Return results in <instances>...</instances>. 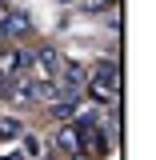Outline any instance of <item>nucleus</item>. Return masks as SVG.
<instances>
[{
	"instance_id": "f257e3e1",
	"label": "nucleus",
	"mask_w": 156,
	"mask_h": 160,
	"mask_svg": "<svg viewBox=\"0 0 156 160\" xmlns=\"http://www.w3.org/2000/svg\"><path fill=\"white\" fill-rule=\"evenodd\" d=\"M92 100H112L120 92V68L112 60H96L88 68V88H84Z\"/></svg>"
},
{
	"instance_id": "20e7f679",
	"label": "nucleus",
	"mask_w": 156,
	"mask_h": 160,
	"mask_svg": "<svg viewBox=\"0 0 156 160\" xmlns=\"http://www.w3.org/2000/svg\"><path fill=\"white\" fill-rule=\"evenodd\" d=\"M32 32V20L24 12H0V36L4 40H24Z\"/></svg>"
},
{
	"instance_id": "7ed1b4c3",
	"label": "nucleus",
	"mask_w": 156,
	"mask_h": 160,
	"mask_svg": "<svg viewBox=\"0 0 156 160\" xmlns=\"http://www.w3.org/2000/svg\"><path fill=\"white\" fill-rule=\"evenodd\" d=\"M60 68V52L52 44H40V48H28V68H24V76L32 80H52Z\"/></svg>"
},
{
	"instance_id": "f03ea898",
	"label": "nucleus",
	"mask_w": 156,
	"mask_h": 160,
	"mask_svg": "<svg viewBox=\"0 0 156 160\" xmlns=\"http://www.w3.org/2000/svg\"><path fill=\"white\" fill-rule=\"evenodd\" d=\"M52 80H56L60 100H72V104H76V100L84 96V88H88V68L76 64V60H60V68H56Z\"/></svg>"
},
{
	"instance_id": "39448f33",
	"label": "nucleus",
	"mask_w": 156,
	"mask_h": 160,
	"mask_svg": "<svg viewBox=\"0 0 156 160\" xmlns=\"http://www.w3.org/2000/svg\"><path fill=\"white\" fill-rule=\"evenodd\" d=\"M52 148H56L60 156H68V160H80V128L68 120V128H60L56 136H52Z\"/></svg>"
},
{
	"instance_id": "6e6552de",
	"label": "nucleus",
	"mask_w": 156,
	"mask_h": 160,
	"mask_svg": "<svg viewBox=\"0 0 156 160\" xmlns=\"http://www.w3.org/2000/svg\"><path fill=\"white\" fill-rule=\"evenodd\" d=\"M20 144H24V148H20L24 160H40V140L36 136H20Z\"/></svg>"
},
{
	"instance_id": "423d86ee",
	"label": "nucleus",
	"mask_w": 156,
	"mask_h": 160,
	"mask_svg": "<svg viewBox=\"0 0 156 160\" xmlns=\"http://www.w3.org/2000/svg\"><path fill=\"white\" fill-rule=\"evenodd\" d=\"M20 136H24L20 120H12V116H0V140H20Z\"/></svg>"
},
{
	"instance_id": "0eeeda50",
	"label": "nucleus",
	"mask_w": 156,
	"mask_h": 160,
	"mask_svg": "<svg viewBox=\"0 0 156 160\" xmlns=\"http://www.w3.org/2000/svg\"><path fill=\"white\" fill-rule=\"evenodd\" d=\"M52 116L56 120H76V104L72 100H52Z\"/></svg>"
}]
</instances>
